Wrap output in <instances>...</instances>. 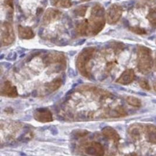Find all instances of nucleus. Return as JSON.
<instances>
[{
    "instance_id": "13",
    "label": "nucleus",
    "mask_w": 156,
    "mask_h": 156,
    "mask_svg": "<svg viewBox=\"0 0 156 156\" xmlns=\"http://www.w3.org/2000/svg\"><path fill=\"white\" fill-rule=\"evenodd\" d=\"M43 61L48 62V63H55V62H65V58H64L63 54L61 53H54L49 54L47 55L45 60L43 59Z\"/></svg>"
},
{
    "instance_id": "21",
    "label": "nucleus",
    "mask_w": 156,
    "mask_h": 156,
    "mask_svg": "<svg viewBox=\"0 0 156 156\" xmlns=\"http://www.w3.org/2000/svg\"><path fill=\"white\" fill-rule=\"evenodd\" d=\"M87 7L86 6H80L76 9H75L74 12L76 15H79V16H83L85 15L86 12H87Z\"/></svg>"
},
{
    "instance_id": "5",
    "label": "nucleus",
    "mask_w": 156,
    "mask_h": 156,
    "mask_svg": "<svg viewBox=\"0 0 156 156\" xmlns=\"http://www.w3.org/2000/svg\"><path fill=\"white\" fill-rule=\"evenodd\" d=\"M122 9L120 6L117 5H113L110 7L107 12V23L112 25L117 23L121 17Z\"/></svg>"
},
{
    "instance_id": "14",
    "label": "nucleus",
    "mask_w": 156,
    "mask_h": 156,
    "mask_svg": "<svg viewBox=\"0 0 156 156\" xmlns=\"http://www.w3.org/2000/svg\"><path fill=\"white\" fill-rule=\"evenodd\" d=\"M147 135L148 140L151 143L156 144V127L150 125L147 128Z\"/></svg>"
},
{
    "instance_id": "6",
    "label": "nucleus",
    "mask_w": 156,
    "mask_h": 156,
    "mask_svg": "<svg viewBox=\"0 0 156 156\" xmlns=\"http://www.w3.org/2000/svg\"><path fill=\"white\" fill-rule=\"evenodd\" d=\"M34 117L36 120L42 122H51L53 120L51 112L48 109H43V108L36 110L34 114Z\"/></svg>"
},
{
    "instance_id": "24",
    "label": "nucleus",
    "mask_w": 156,
    "mask_h": 156,
    "mask_svg": "<svg viewBox=\"0 0 156 156\" xmlns=\"http://www.w3.org/2000/svg\"><path fill=\"white\" fill-rule=\"evenodd\" d=\"M154 89H155V91H156V82L154 83Z\"/></svg>"
},
{
    "instance_id": "16",
    "label": "nucleus",
    "mask_w": 156,
    "mask_h": 156,
    "mask_svg": "<svg viewBox=\"0 0 156 156\" xmlns=\"http://www.w3.org/2000/svg\"><path fill=\"white\" fill-rule=\"evenodd\" d=\"M51 4L60 7H70L71 6V0H51Z\"/></svg>"
},
{
    "instance_id": "18",
    "label": "nucleus",
    "mask_w": 156,
    "mask_h": 156,
    "mask_svg": "<svg viewBox=\"0 0 156 156\" xmlns=\"http://www.w3.org/2000/svg\"><path fill=\"white\" fill-rule=\"evenodd\" d=\"M129 133L133 138L137 140L140 137V128L139 125H134L129 129Z\"/></svg>"
},
{
    "instance_id": "10",
    "label": "nucleus",
    "mask_w": 156,
    "mask_h": 156,
    "mask_svg": "<svg viewBox=\"0 0 156 156\" xmlns=\"http://www.w3.org/2000/svg\"><path fill=\"white\" fill-rule=\"evenodd\" d=\"M2 94L10 97H17V91L15 87L12 86L9 81H6L4 87L2 89Z\"/></svg>"
},
{
    "instance_id": "3",
    "label": "nucleus",
    "mask_w": 156,
    "mask_h": 156,
    "mask_svg": "<svg viewBox=\"0 0 156 156\" xmlns=\"http://www.w3.org/2000/svg\"><path fill=\"white\" fill-rule=\"evenodd\" d=\"M94 51L95 49L94 48H87L80 53L79 57H78L77 67L83 76L85 75L87 76L88 72L86 69H87V65L92 58Z\"/></svg>"
},
{
    "instance_id": "22",
    "label": "nucleus",
    "mask_w": 156,
    "mask_h": 156,
    "mask_svg": "<svg viewBox=\"0 0 156 156\" xmlns=\"http://www.w3.org/2000/svg\"><path fill=\"white\" fill-rule=\"evenodd\" d=\"M140 86L141 88L145 89V90H150V86L148 83V81L145 79H142L140 81Z\"/></svg>"
},
{
    "instance_id": "23",
    "label": "nucleus",
    "mask_w": 156,
    "mask_h": 156,
    "mask_svg": "<svg viewBox=\"0 0 156 156\" xmlns=\"http://www.w3.org/2000/svg\"><path fill=\"white\" fill-rule=\"evenodd\" d=\"M130 30L134 32L135 33L137 34H140V35H142V34H145L146 32L144 29L140 28V27H131Z\"/></svg>"
},
{
    "instance_id": "2",
    "label": "nucleus",
    "mask_w": 156,
    "mask_h": 156,
    "mask_svg": "<svg viewBox=\"0 0 156 156\" xmlns=\"http://www.w3.org/2000/svg\"><path fill=\"white\" fill-rule=\"evenodd\" d=\"M153 67V59L149 48L140 46L138 49V69L143 73H148Z\"/></svg>"
},
{
    "instance_id": "11",
    "label": "nucleus",
    "mask_w": 156,
    "mask_h": 156,
    "mask_svg": "<svg viewBox=\"0 0 156 156\" xmlns=\"http://www.w3.org/2000/svg\"><path fill=\"white\" fill-rule=\"evenodd\" d=\"M18 35L22 39H31L34 37V33L31 28L28 27H23L21 25L18 27Z\"/></svg>"
},
{
    "instance_id": "9",
    "label": "nucleus",
    "mask_w": 156,
    "mask_h": 156,
    "mask_svg": "<svg viewBox=\"0 0 156 156\" xmlns=\"http://www.w3.org/2000/svg\"><path fill=\"white\" fill-rule=\"evenodd\" d=\"M86 152L89 155H104V149L102 146L97 143H92L87 146V147H86Z\"/></svg>"
},
{
    "instance_id": "7",
    "label": "nucleus",
    "mask_w": 156,
    "mask_h": 156,
    "mask_svg": "<svg viewBox=\"0 0 156 156\" xmlns=\"http://www.w3.org/2000/svg\"><path fill=\"white\" fill-rule=\"evenodd\" d=\"M135 79V73L133 69H127L123 72V73L120 76V77L117 79V83L120 84L126 85L129 84L133 81Z\"/></svg>"
},
{
    "instance_id": "8",
    "label": "nucleus",
    "mask_w": 156,
    "mask_h": 156,
    "mask_svg": "<svg viewBox=\"0 0 156 156\" xmlns=\"http://www.w3.org/2000/svg\"><path fill=\"white\" fill-rule=\"evenodd\" d=\"M61 15V12L54 9H48L45 12L43 16V23L49 24L51 22L55 21Z\"/></svg>"
},
{
    "instance_id": "12",
    "label": "nucleus",
    "mask_w": 156,
    "mask_h": 156,
    "mask_svg": "<svg viewBox=\"0 0 156 156\" xmlns=\"http://www.w3.org/2000/svg\"><path fill=\"white\" fill-rule=\"evenodd\" d=\"M102 133L107 138L110 140H112L115 142H117L119 140V136L118 135L117 132H116L113 128L110 127H107L104 128Z\"/></svg>"
},
{
    "instance_id": "25",
    "label": "nucleus",
    "mask_w": 156,
    "mask_h": 156,
    "mask_svg": "<svg viewBox=\"0 0 156 156\" xmlns=\"http://www.w3.org/2000/svg\"><path fill=\"white\" fill-rule=\"evenodd\" d=\"M155 68H156V57H155Z\"/></svg>"
},
{
    "instance_id": "1",
    "label": "nucleus",
    "mask_w": 156,
    "mask_h": 156,
    "mask_svg": "<svg viewBox=\"0 0 156 156\" xmlns=\"http://www.w3.org/2000/svg\"><path fill=\"white\" fill-rule=\"evenodd\" d=\"M105 24V10L102 6L96 5L92 8L88 27V34L95 35L103 29Z\"/></svg>"
},
{
    "instance_id": "4",
    "label": "nucleus",
    "mask_w": 156,
    "mask_h": 156,
    "mask_svg": "<svg viewBox=\"0 0 156 156\" xmlns=\"http://www.w3.org/2000/svg\"><path fill=\"white\" fill-rule=\"evenodd\" d=\"M2 43L4 45H10L15 41V33L13 27L9 23L5 22L2 25L1 28Z\"/></svg>"
},
{
    "instance_id": "19",
    "label": "nucleus",
    "mask_w": 156,
    "mask_h": 156,
    "mask_svg": "<svg viewBox=\"0 0 156 156\" xmlns=\"http://www.w3.org/2000/svg\"><path fill=\"white\" fill-rule=\"evenodd\" d=\"M147 17L152 25L153 26H156V7L151 9Z\"/></svg>"
},
{
    "instance_id": "20",
    "label": "nucleus",
    "mask_w": 156,
    "mask_h": 156,
    "mask_svg": "<svg viewBox=\"0 0 156 156\" xmlns=\"http://www.w3.org/2000/svg\"><path fill=\"white\" fill-rule=\"evenodd\" d=\"M127 101L129 105H130L133 107H140L141 106V101L140 100L137 98L134 97H128L127 98Z\"/></svg>"
},
{
    "instance_id": "15",
    "label": "nucleus",
    "mask_w": 156,
    "mask_h": 156,
    "mask_svg": "<svg viewBox=\"0 0 156 156\" xmlns=\"http://www.w3.org/2000/svg\"><path fill=\"white\" fill-rule=\"evenodd\" d=\"M61 83H62V81L61 79H60L53 80V81L46 85L47 90L49 91V92H53V91H55V90H56L58 88L60 87V86L61 85Z\"/></svg>"
},
{
    "instance_id": "17",
    "label": "nucleus",
    "mask_w": 156,
    "mask_h": 156,
    "mask_svg": "<svg viewBox=\"0 0 156 156\" xmlns=\"http://www.w3.org/2000/svg\"><path fill=\"white\" fill-rule=\"evenodd\" d=\"M88 27H89V22L87 20L83 21L81 23L79 24V26H78V28H77L78 33H79L80 35H87Z\"/></svg>"
}]
</instances>
